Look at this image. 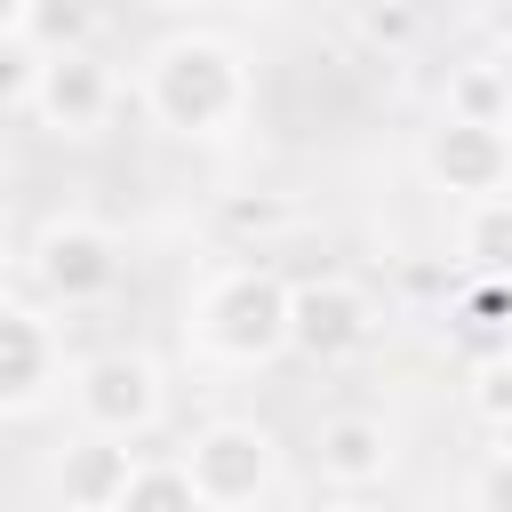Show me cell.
I'll return each instance as SVG.
<instances>
[{"mask_svg":"<svg viewBox=\"0 0 512 512\" xmlns=\"http://www.w3.org/2000/svg\"><path fill=\"white\" fill-rule=\"evenodd\" d=\"M144 112L176 136H224L240 112H248V64L240 48L208 40V32H184L168 48H152L144 64Z\"/></svg>","mask_w":512,"mask_h":512,"instance_id":"6da1fadb","label":"cell"},{"mask_svg":"<svg viewBox=\"0 0 512 512\" xmlns=\"http://www.w3.org/2000/svg\"><path fill=\"white\" fill-rule=\"evenodd\" d=\"M288 296H296V288H280V272H264V264H240V272L208 280V296H200V312H192L200 352H216V360H232V368L272 360V352L288 344Z\"/></svg>","mask_w":512,"mask_h":512,"instance_id":"7a4b0ae2","label":"cell"},{"mask_svg":"<svg viewBox=\"0 0 512 512\" xmlns=\"http://www.w3.org/2000/svg\"><path fill=\"white\" fill-rule=\"evenodd\" d=\"M184 472H192V488L208 496V512H240V504H256V496L272 488L280 448H272L264 424L224 416V424H200V432L184 440Z\"/></svg>","mask_w":512,"mask_h":512,"instance_id":"3957f363","label":"cell"},{"mask_svg":"<svg viewBox=\"0 0 512 512\" xmlns=\"http://www.w3.org/2000/svg\"><path fill=\"white\" fill-rule=\"evenodd\" d=\"M32 280H40V296L64 304V312H72V304H104V296L120 288V248H112L104 224L64 216V224L40 232V248H32Z\"/></svg>","mask_w":512,"mask_h":512,"instance_id":"277c9868","label":"cell"},{"mask_svg":"<svg viewBox=\"0 0 512 512\" xmlns=\"http://www.w3.org/2000/svg\"><path fill=\"white\" fill-rule=\"evenodd\" d=\"M368 336H376L368 288H352V280H304V288L288 296V344H296L304 360L336 368V360L368 352Z\"/></svg>","mask_w":512,"mask_h":512,"instance_id":"5b68a950","label":"cell"},{"mask_svg":"<svg viewBox=\"0 0 512 512\" xmlns=\"http://www.w3.org/2000/svg\"><path fill=\"white\" fill-rule=\"evenodd\" d=\"M72 400H80V424H88V432L136 440V432H152V416H160V376H152V360H136V352H104V360H88V368L72 376Z\"/></svg>","mask_w":512,"mask_h":512,"instance_id":"8992f818","label":"cell"},{"mask_svg":"<svg viewBox=\"0 0 512 512\" xmlns=\"http://www.w3.org/2000/svg\"><path fill=\"white\" fill-rule=\"evenodd\" d=\"M424 168L432 184H448L456 200H488V192H512V136L496 120H464L448 112L424 144Z\"/></svg>","mask_w":512,"mask_h":512,"instance_id":"52a82bcc","label":"cell"},{"mask_svg":"<svg viewBox=\"0 0 512 512\" xmlns=\"http://www.w3.org/2000/svg\"><path fill=\"white\" fill-rule=\"evenodd\" d=\"M56 384H64V336H56V320H40L16 296L0 312V408L8 416H32Z\"/></svg>","mask_w":512,"mask_h":512,"instance_id":"ba28073f","label":"cell"},{"mask_svg":"<svg viewBox=\"0 0 512 512\" xmlns=\"http://www.w3.org/2000/svg\"><path fill=\"white\" fill-rule=\"evenodd\" d=\"M48 128L64 136H88L104 112H112V72L88 56V48H56L48 56V80H40V104H32Z\"/></svg>","mask_w":512,"mask_h":512,"instance_id":"9c48e42d","label":"cell"},{"mask_svg":"<svg viewBox=\"0 0 512 512\" xmlns=\"http://www.w3.org/2000/svg\"><path fill=\"white\" fill-rule=\"evenodd\" d=\"M136 464H144V456H128V440H112V432H80V440L64 448V464H56V488H64L72 512H120Z\"/></svg>","mask_w":512,"mask_h":512,"instance_id":"30bf717a","label":"cell"},{"mask_svg":"<svg viewBox=\"0 0 512 512\" xmlns=\"http://www.w3.org/2000/svg\"><path fill=\"white\" fill-rule=\"evenodd\" d=\"M312 456H320V472H328L336 488H368V480L392 472V440H384L376 416H328V424L312 432Z\"/></svg>","mask_w":512,"mask_h":512,"instance_id":"8fae6325","label":"cell"},{"mask_svg":"<svg viewBox=\"0 0 512 512\" xmlns=\"http://www.w3.org/2000/svg\"><path fill=\"white\" fill-rule=\"evenodd\" d=\"M456 248L472 264V280H512V192H488V200H464V224H456Z\"/></svg>","mask_w":512,"mask_h":512,"instance_id":"7c38bea8","label":"cell"},{"mask_svg":"<svg viewBox=\"0 0 512 512\" xmlns=\"http://www.w3.org/2000/svg\"><path fill=\"white\" fill-rule=\"evenodd\" d=\"M120 512H208V496L192 488L184 456H168V464H136V480H128Z\"/></svg>","mask_w":512,"mask_h":512,"instance_id":"4fadbf2b","label":"cell"},{"mask_svg":"<svg viewBox=\"0 0 512 512\" xmlns=\"http://www.w3.org/2000/svg\"><path fill=\"white\" fill-rule=\"evenodd\" d=\"M456 112L464 120H512V88H504V64H464L456 72Z\"/></svg>","mask_w":512,"mask_h":512,"instance_id":"5bb4252c","label":"cell"},{"mask_svg":"<svg viewBox=\"0 0 512 512\" xmlns=\"http://www.w3.org/2000/svg\"><path fill=\"white\" fill-rule=\"evenodd\" d=\"M472 400H480V416H488V424H504V416H512V368H488Z\"/></svg>","mask_w":512,"mask_h":512,"instance_id":"9a60e30c","label":"cell"},{"mask_svg":"<svg viewBox=\"0 0 512 512\" xmlns=\"http://www.w3.org/2000/svg\"><path fill=\"white\" fill-rule=\"evenodd\" d=\"M480 496H488L496 512H512V456H488V472H480Z\"/></svg>","mask_w":512,"mask_h":512,"instance_id":"2e32d148","label":"cell"},{"mask_svg":"<svg viewBox=\"0 0 512 512\" xmlns=\"http://www.w3.org/2000/svg\"><path fill=\"white\" fill-rule=\"evenodd\" d=\"M304 512H368V504H360V496H352V488H344V496H312V504H304Z\"/></svg>","mask_w":512,"mask_h":512,"instance_id":"e0dca14e","label":"cell"},{"mask_svg":"<svg viewBox=\"0 0 512 512\" xmlns=\"http://www.w3.org/2000/svg\"><path fill=\"white\" fill-rule=\"evenodd\" d=\"M488 432H496V456H512V416H504V424H488Z\"/></svg>","mask_w":512,"mask_h":512,"instance_id":"ac0fdd59","label":"cell"},{"mask_svg":"<svg viewBox=\"0 0 512 512\" xmlns=\"http://www.w3.org/2000/svg\"><path fill=\"white\" fill-rule=\"evenodd\" d=\"M144 8H200V0H144Z\"/></svg>","mask_w":512,"mask_h":512,"instance_id":"d6986e66","label":"cell"},{"mask_svg":"<svg viewBox=\"0 0 512 512\" xmlns=\"http://www.w3.org/2000/svg\"><path fill=\"white\" fill-rule=\"evenodd\" d=\"M496 64H504V88H512V48H504V56H496Z\"/></svg>","mask_w":512,"mask_h":512,"instance_id":"ffe728a7","label":"cell"},{"mask_svg":"<svg viewBox=\"0 0 512 512\" xmlns=\"http://www.w3.org/2000/svg\"><path fill=\"white\" fill-rule=\"evenodd\" d=\"M240 8H272V0H240Z\"/></svg>","mask_w":512,"mask_h":512,"instance_id":"44dd1931","label":"cell"}]
</instances>
